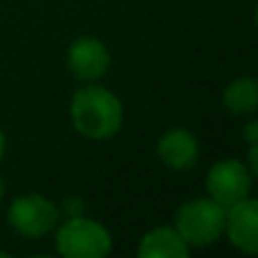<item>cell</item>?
I'll use <instances>...</instances> for the list:
<instances>
[{
    "label": "cell",
    "mask_w": 258,
    "mask_h": 258,
    "mask_svg": "<svg viewBox=\"0 0 258 258\" xmlns=\"http://www.w3.org/2000/svg\"><path fill=\"white\" fill-rule=\"evenodd\" d=\"M71 116L80 134L89 138H109L122 125V104L111 91L89 86L75 93Z\"/></svg>",
    "instance_id": "1"
},
{
    "label": "cell",
    "mask_w": 258,
    "mask_h": 258,
    "mask_svg": "<svg viewBox=\"0 0 258 258\" xmlns=\"http://www.w3.org/2000/svg\"><path fill=\"white\" fill-rule=\"evenodd\" d=\"M177 233L186 240V245L206 247L215 242L224 231L227 213L224 206L215 200H195L186 202L177 211Z\"/></svg>",
    "instance_id": "2"
},
{
    "label": "cell",
    "mask_w": 258,
    "mask_h": 258,
    "mask_svg": "<svg viewBox=\"0 0 258 258\" xmlns=\"http://www.w3.org/2000/svg\"><path fill=\"white\" fill-rule=\"evenodd\" d=\"M57 249L66 258H102L111 249V238L102 224L75 215L59 229Z\"/></svg>",
    "instance_id": "3"
},
{
    "label": "cell",
    "mask_w": 258,
    "mask_h": 258,
    "mask_svg": "<svg viewBox=\"0 0 258 258\" xmlns=\"http://www.w3.org/2000/svg\"><path fill=\"white\" fill-rule=\"evenodd\" d=\"M7 220L14 231L27 238H41L57 224V209L41 195L16 197L9 206Z\"/></svg>",
    "instance_id": "4"
},
{
    "label": "cell",
    "mask_w": 258,
    "mask_h": 258,
    "mask_svg": "<svg viewBox=\"0 0 258 258\" xmlns=\"http://www.w3.org/2000/svg\"><path fill=\"white\" fill-rule=\"evenodd\" d=\"M251 177L240 161H220L206 174V190L220 206L231 209L249 195Z\"/></svg>",
    "instance_id": "5"
},
{
    "label": "cell",
    "mask_w": 258,
    "mask_h": 258,
    "mask_svg": "<svg viewBox=\"0 0 258 258\" xmlns=\"http://www.w3.org/2000/svg\"><path fill=\"white\" fill-rule=\"evenodd\" d=\"M229 240L247 254H258V200H240L227 213Z\"/></svg>",
    "instance_id": "6"
},
{
    "label": "cell",
    "mask_w": 258,
    "mask_h": 258,
    "mask_svg": "<svg viewBox=\"0 0 258 258\" xmlns=\"http://www.w3.org/2000/svg\"><path fill=\"white\" fill-rule=\"evenodd\" d=\"M68 68L77 80H98L109 68V52L98 39L82 36L68 48Z\"/></svg>",
    "instance_id": "7"
},
{
    "label": "cell",
    "mask_w": 258,
    "mask_h": 258,
    "mask_svg": "<svg viewBox=\"0 0 258 258\" xmlns=\"http://www.w3.org/2000/svg\"><path fill=\"white\" fill-rule=\"evenodd\" d=\"M197 141L186 129H170L159 141V156L172 170H188L197 161Z\"/></svg>",
    "instance_id": "8"
},
{
    "label": "cell",
    "mask_w": 258,
    "mask_h": 258,
    "mask_svg": "<svg viewBox=\"0 0 258 258\" xmlns=\"http://www.w3.org/2000/svg\"><path fill=\"white\" fill-rule=\"evenodd\" d=\"M138 256L141 258H183L188 256V245L177 229L161 227L150 231L143 238L141 247H138Z\"/></svg>",
    "instance_id": "9"
},
{
    "label": "cell",
    "mask_w": 258,
    "mask_h": 258,
    "mask_svg": "<svg viewBox=\"0 0 258 258\" xmlns=\"http://www.w3.org/2000/svg\"><path fill=\"white\" fill-rule=\"evenodd\" d=\"M222 102L233 116H247L258 109V82L254 77H238L224 89Z\"/></svg>",
    "instance_id": "10"
},
{
    "label": "cell",
    "mask_w": 258,
    "mask_h": 258,
    "mask_svg": "<svg viewBox=\"0 0 258 258\" xmlns=\"http://www.w3.org/2000/svg\"><path fill=\"white\" fill-rule=\"evenodd\" d=\"M63 211L75 218V215H80L82 211H84V202H82L80 197H68V200L63 202Z\"/></svg>",
    "instance_id": "11"
},
{
    "label": "cell",
    "mask_w": 258,
    "mask_h": 258,
    "mask_svg": "<svg viewBox=\"0 0 258 258\" xmlns=\"http://www.w3.org/2000/svg\"><path fill=\"white\" fill-rule=\"evenodd\" d=\"M242 138H245V141H249L251 145L258 143V120L249 122V125H245V129H242Z\"/></svg>",
    "instance_id": "12"
},
{
    "label": "cell",
    "mask_w": 258,
    "mask_h": 258,
    "mask_svg": "<svg viewBox=\"0 0 258 258\" xmlns=\"http://www.w3.org/2000/svg\"><path fill=\"white\" fill-rule=\"evenodd\" d=\"M249 165L254 170V174L258 177V143H254V147L249 150Z\"/></svg>",
    "instance_id": "13"
},
{
    "label": "cell",
    "mask_w": 258,
    "mask_h": 258,
    "mask_svg": "<svg viewBox=\"0 0 258 258\" xmlns=\"http://www.w3.org/2000/svg\"><path fill=\"white\" fill-rule=\"evenodd\" d=\"M3 154H5V136L0 132V159H3Z\"/></svg>",
    "instance_id": "14"
},
{
    "label": "cell",
    "mask_w": 258,
    "mask_h": 258,
    "mask_svg": "<svg viewBox=\"0 0 258 258\" xmlns=\"http://www.w3.org/2000/svg\"><path fill=\"white\" fill-rule=\"evenodd\" d=\"M3 195H5V181L0 179V200H3Z\"/></svg>",
    "instance_id": "15"
},
{
    "label": "cell",
    "mask_w": 258,
    "mask_h": 258,
    "mask_svg": "<svg viewBox=\"0 0 258 258\" xmlns=\"http://www.w3.org/2000/svg\"><path fill=\"white\" fill-rule=\"evenodd\" d=\"M256 23H258V9H256Z\"/></svg>",
    "instance_id": "16"
}]
</instances>
